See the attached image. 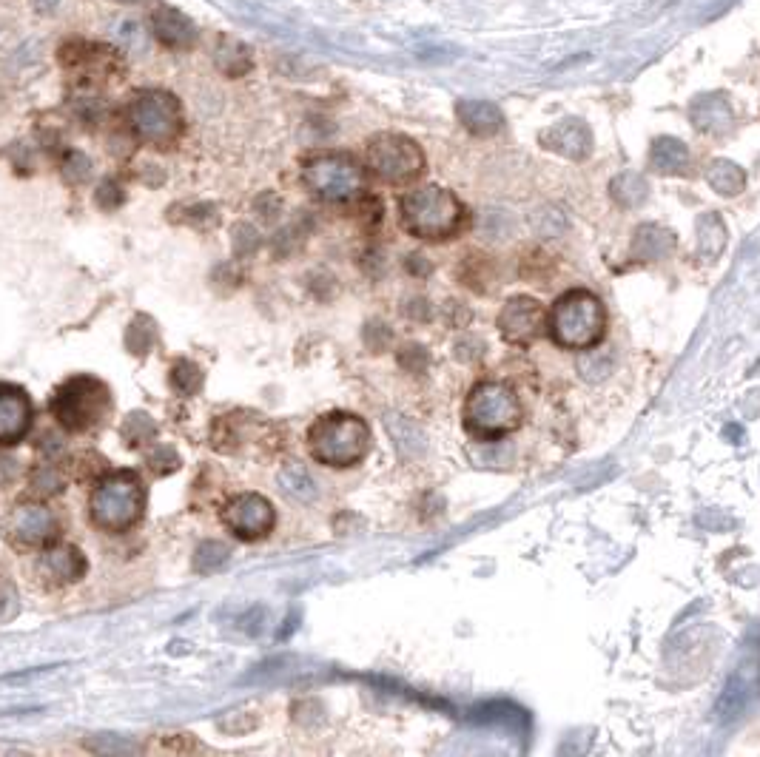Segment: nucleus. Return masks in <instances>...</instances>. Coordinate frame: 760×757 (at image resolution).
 <instances>
[{
  "mask_svg": "<svg viewBox=\"0 0 760 757\" xmlns=\"http://www.w3.org/2000/svg\"><path fill=\"white\" fill-rule=\"evenodd\" d=\"M399 214L413 237L430 242L453 240L470 222L462 200L442 185H422L408 191L399 203Z\"/></svg>",
  "mask_w": 760,
  "mask_h": 757,
  "instance_id": "nucleus-1",
  "label": "nucleus"
},
{
  "mask_svg": "<svg viewBox=\"0 0 760 757\" xmlns=\"http://www.w3.org/2000/svg\"><path fill=\"white\" fill-rule=\"evenodd\" d=\"M607 331L604 302L584 288H573L556 299L547 311V333L564 351H590Z\"/></svg>",
  "mask_w": 760,
  "mask_h": 757,
  "instance_id": "nucleus-2",
  "label": "nucleus"
},
{
  "mask_svg": "<svg viewBox=\"0 0 760 757\" xmlns=\"http://www.w3.org/2000/svg\"><path fill=\"white\" fill-rule=\"evenodd\" d=\"M519 393L504 382H479L473 385L462 407L464 430L479 442H496L510 436L521 425Z\"/></svg>",
  "mask_w": 760,
  "mask_h": 757,
  "instance_id": "nucleus-3",
  "label": "nucleus"
},
{
  "mask_svg": "<svg viewBox=\"0 0 760 757\" xmlns=\"http://www.w3.org/2000/svg\"><path fill=\"white\" fill-rule=\"evenodd\" d=\"M308 447L319 464L353 467L371 453V430L353 413H328L308 430Z\"/></svg>",
  "mask_w": 760,
  "mask_h": 757,
  "instance_id": "nucleus-4",
  "label": "nucleus"
},
{
  "mask_svg": "<svg viewBox=\"0 0 760 757\" xmlns=\"http://www.w3.org/2000/svg\"><path fill=\"white\" fill-rule=\"evenodd\" d=\"M134 134L154 146H168L183 131V103L166 89H146L129 106Z\"/></svg>",
  "mask_w": 760,
  "mask_h": 757,
  "instance_id": "nucleus-5",
  "label": "nucleus"
},
{
  "mask_svg": "<svg viewBox=\"0 0 760 757\" xmlns=\"http://www.w3.org/2000/svg\"><path fill=\"white\" fill-rule=\"evenodd\" d=\"M308 191L328 203H348L365 191V168L348 154H319L302 166Z\"/></svg>",
  "mask_w": 760,
  "mask_h": 757,
  "instance_id": "nucleus-6",
  "label": "nucleus"
},
{
  "mask_svg": "<svg viewBox=\"0 0 760 757\" xmlns=\"http://www.w3.org/2000/svg\"><path fill=\"white\" fill-rule=\"evenodd\" d=\"M365 160L373 177L388 185H408L425 171V151L405 134H376L365 148Z\"/></svg>",
  "mask_w": 760,
  "mask_h": 757,
  "instance_id": "nucleus-7",
  "label": "nucleus"
},
{
  "mask_svg": "<svg viewBox=\"0 0 760 757\" xmlns=\"http://www.w3.org/2000/svg\"><path fill=\"white\" fill-rule=\"evenodd\" d=\"M143 513V487L131 473L103 479L92 493V518L106 530H126Z\"/></svg>",
  "mask_w": 760,
  "mask_h": 757,
  "instance_id": "nucleus-8",
  "label": "nucleus"
},
{
  "mask_svg": "<svg viewBox=\"0 0 760 757\" xmlns=\"http://www.w3.org/2000/svg\"><path fill=\"white\" fill-rule=\"evenodd\" d=\"M106 407H109V390L94 379L80 376L57 393L55 416L60 419V425L69 430H86L97 425Z\"/></svg>",
  "mask_w": 760,
  "mask_h": 757,
  "instance_id": "nucleus-9",
  "label": "nucleus"
},
{
  "mask_svg": "<svg viewBox=\"0 0 760 757\" xmlns=\"http://www.w3.org/2000/svg\"><path fill=\"white\" fill-rule=\"evenodd\" d=\"M547 331V311L533 296H513L499 311V333L504 342L527 348Z\"/></svg>",
  "mask_w": 760,
  "mask_h": 757,
  "instance_id": "nucleus-10",
  "label": "nucleus"
},
{
  "mask_svg": "<svg viewBox=\"0 0 760 757\" xmlns=\"http://www.w3.org/2000/svg\"><path fill=\"white\" fill-rule=\"evenodd\" d=\"M223 521L234 536L262 538L271 533L277 516H274V507L268 504V499H262L257 493H245V496L228 501Z\"/></svg>",
  "mask_w": 760,
  "mask_h": 757,
  "instance_id": "nucleus-11",
  "label": "nucleus"
},
{
  "mask_svg": "<svg viewBox=\"0 0 760 757\" xmlns=\"http://www.w3.org/2000/svg\"><path fill=\"white\" fill-rule=\"evenodd\" d=\"M541 146L556 151L567 160H587L593 154V131L584 120L567 117V120H558L556 126H550L547 131H541Z\"/></svg>",
  "mask_w": 760,
  "mask_h": 757,
  "instance_id": "nucleus-12",
  "label": "nucleus"
},
{
  "mask_svg": "<svg viewBox=\"0 0 760 757\" xmlns=\"http://www.w3.org/2000/svg\"><path fill=\"white\" fill-rule=\"evenodd\" d=\"M151 29H154V37L171 52H188L200 40L197 23L174 6H157L151 15Z\"/></svg>",
  "mask_w": 760,
  "mask_h": 757,
  "instance_id": "nucleus-13",
  "label": "nucleus"
},
{
  "mask_svg": "<svg viewBox=\"0 0 760 757\" xmlns=\"http://www.w3.org/2000/svg\"><path fill=\"white\" fill-rule=\"evenodd\" d=\"M32 425V402L15 385H0V444H15Z\"/></svg>",
  "mask_w": 760,
  "mask_h": 757,
  "instance_id": "nucleus-14",
  "label": "nucleus"
},
{
  "mask_svg": "<svg viewBox=\"0 0 760 757\" xmlns=\"http://www.w3.org/2000/svg\"><path fill=\"white\" fill-rule=\"evenodd\" d=\"M689 120L695 123V129L709 137H723L735 129V111L729 106L726 94H701L689 106Z\"/></svg>",
  "mask_w": 760,
  "mask_h": 757,
  "instance_id": "nucleus-15",
  "label": "nucleus"
},
{
  "mask_svg": "<svg viewBox=\"0 0 760 757\" xmlns=\"http://www.w3.org/2000/svg\"><path fill=\"white\" fill-rule=\"evenodd\" d=\"M456 114H459V123L473 137H496L504 129V114L496 103H487V100H459Z\"/></svg>",
  "mask_w": 760,
  "mask_h": 757,
  "instance_id": "nucleus-16",
  "label": "nucleus"
},
{
  "mask_svg": "<svg viewBox=\"0 0 760 757\" xmlns=\"http://www.w3.org/2000/svg\"><path fill=\"white\" fill-rule=\"evenodd\" d=\"M649 168L664 177H686L692 171V154L678 137H658L649 148Z\"/></svg>",
  "mask_w": 760,
  "mask_h": 757,
  "instance_id": "nucleus-17",
  "label": "nucleus"
},
{
  "mask_svg": "<svg viewBox=\"0 0 760 757\" xmlns=\"http://www.w3.org/2000/svg\"><path fill=\"white\" fill-rule=\"evenodd\" d=\"M672 248H675V234L664 225L649 222V225H641L635 231L630 257L635 262H661V259H667L672 254Z\"/></svg>",
  "mask_w": 760,
  "mask_h": 757,
  "instance_id": "nucleus-18",
  "label": "nucleus"
},
{
  "mask_svg": "<svg viewBox=\"0 0 760 757\" xmlns=\"http://www.w3.org/2000/svg\"><path fill=\"white\" fill-rule=\"evenodd\" d=\"M55 516L52 510L46 507H38V504H26V507H18L15 516H12V533L18 538H23L26 544H35V541H43L55 533Z\"/></svg>",
  "mask_w": 760,
  "mask_h": 757,
  "instance_id": "nucleus-19",
  "label": "nucleus"
},
{
  "mask_svg": "<svg viewBox=\"0 0 760 757\" xmlns=\"http://www.w3.org/2000/svg\"><path fill=\"white\" fill-rule=\"evenodd\" d=\"M214 63L217 69L228 77H242L254 66V57H251V49L242 43V40H234V37H220L217 49H214Z\"/></svg>",
  "mask_w": 760,
  "mask_h": 757,
  "instance_id": "nucleus-20",
  "label": "nucleus"
},
{
  "mask_svg": "<svg viewBox=\"0 0 760 757\" xmlns=\"http://www.w3.org/2000/svg\"><path fill=\"white\" fill-rule=\"evenodd\" d=\"M706 183L712 185L721 197H738L746 188V174L732 160H712L706 168Z\"/></svg>",
  "mask_w": 760,
  "mask_h": 757,
  "instance_id": "nucleus-21",
  "label": "nucleus"
},
{
  "mask_svg": "<svg viewBox=\"0 0 760 757\" xmlns=\"http://www.w3.org/2000/svg\"><path fill=\"white\" fill-rule=\"evenodd\" d=\"M279 487L285 490L288 499L297 501H314L319 496V484L314 481V476L302 467V464H285L279 470Z\"/></svg>",
  "mask_w": 760,
  "mask_h": 757,
  "instance_id": "nucleus-22",
  "label": "nucleus"
},
{
  "mask_svg": "<svg viewBox=\"0 0 760 757\" xmlns=\"http://www.w3.org/2000/svg\"><path fill=\"white\" fill-rule=\"evenodd\" d=\"M723 245H726V228L718 214H704L698 222V254L701 259L721 257Z\"/></svg>",
  "mask_w": 760,
  "mask_h": 757,
  "instance_id": "nucleus-23",
  "label": "nucleus"
},
{
  "mask_svg": "<svg viewBox=\"0 0 760 757\" xmlns=\"http://www.w3.org/2000/svg\"><path fill=\"white\" fill-rule=\"evenodd\" d=\"M385 425H388L390 436H393V444L405 456H416V453L425 450V436H422V430L413 425L410 419H405V416H388Z\"/></svg>",
  "mask_w": 760,
  "mask_h": 757,
  "instance_id": "nucleus-24",
  "label": "nucleus"
},
{
  "mask_svg": "<svg viewBox=\"0 0 760 757\" xmlns=\"http://www.w3.org/2000/svg\"><path fill=\"white\" fill-rule=\"evenodd\" d=\"M46 570L52 578H60V581H75L77 575H83V555L77 553L75 547H57L52 553L46 555Z\"/></svg>",
  "mask_w": 760,
  "mask_h": 757,
  "instance_id": "nucleus-25",
  "label": "nucleus"
},
{
  "mask_svg": "<svg viewBox=\"0 0 760 757\" xmlns=\"http://www.w3.org/2000/svg\"><path fill=\"white\" fill-rule=\"evenodd\" d=\"M610 191L612 200L618 205H624V208H638V205L647 200L649 194V188L641 174H621V177H615Z\"/></svg>",
  "mask_w": 760,
  "mask_h": 757,
  "instance_id": "nucleus-26",
  "label": "nucleus"
},
{
  "mask_svg": "<svg viewBox=\"0 0 760 757\" xmlns=\"http://www.w3.org/2000/svg\"><path fill=\"white\" fill-rule=\"evenodd\" d=\"M225 561H228V550H225V544H220V541H205L203 547L197 550V570L211 573V570L223 567Z\"/></svg>",
  "mask_w": 760,
  "mask_h": 757,
  "instance_id": "nucleus-27",
  "label": "nucleus"
},
{
  "mask_svg": "<svg viewBox=\"0 0 760 757\" xmlns=\"http://www.w3.org/2000/svg\"><path fill=\"white\" fill-rule=\"evenodd\" d=\"M32 6L38 9L40 15H52L57 6H60V0H32Z\"/></svg>",
  "mask_w": 760,
  "mask_h": 757,
  "instance_id": "nucleus-28",
  "label": "nucleus"
},
{
  "mask_svg": "<svg viewBox=\"0 0 760 757\" xmlns=\"http://www.w3.org/2000/svg\"><path fill=\"white\" fill-rule=\"evenodd\" d=\"M117 3H134V0H117Z\"/></svg>",
  "mask_w": 760,
  "mask_h": 757,
  "instance_id": "nucleus-29",
  "label": "nucleus"
}]
</instances>
